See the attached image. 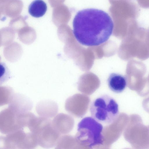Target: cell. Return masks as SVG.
Returning <instances> with one entry per match:
<instances>
[{
	"label": "cell",
	"instance_id": "obj_8",
	"mask_svg": "<svg viewBox=\"0 0 149 149\" xmlns=\"http://www.w3.org/2000/svg\"><path fill=\"white\" fill-rule=\"evenodd\" d=\"M52 123L54 129L61 135L70 132L73 128L74 121L71 116L61 113L54 118Z\"/></svg>",
	"mask_w": 149,
	"mask_h": 149
},
{
	"label": "cell",
	"instance_id": "obj_1",
	"mask_svg": "<svg viewBox=\"0 0 149 149\" xmlns=\"http://www.w3.org/2000/svg\"><path fill=\"white\" fill-rule=\"evenodd\" d=\"M73 33L77 41L87 46L99 45L106 42L111 35L113 23L104 11L88 8L79 11L73 21Z\"/></svg>",
	"mask_w": 149,
	"mask_h": 149
},
{
	"label": "cell",
	"instance_id": "obj_17",
	"mask_svg": "<svg viewBox=\"0 0 149 149\" xmlns=\"http://www.w3.org/2000/svg\"><path fill=\"white\" fill-rule=\"evenodd\" d=\"M123 149H132V148H124Z\"/></svg>",
	"mask_w": 149,
	"mask_h": 149
},
{
	"label": "cell",
	"instance_id": "obj_10",
	"mask_svg": "<svg viewBox=\"0 0 149 149\" xmlns=\"http://www.w3.org/2000/svg\"><path fill=\"white\" fill-rule=\"evenodd\" d=\"M58 106L55 102L45 100L39 102L37 104L36 112L40 117L48 118L55 116L58 112Z\"/></svg>",
	"mask_w": 149,
	"mask_h": 149
},
{
	"label": "cell",
	"instance_id": "obj_12",
	"mask_svg": "<svg viewBox=\"0 0 149 149\" xmlns=\"http://www.w3.org/2000/svg\"><path fill=\"white\" fill-rule=\"evenodd\" d=\"M76 143L74 136L65 135L60 137L55 149H74Z\"/></svg>",
	"mask_w": 149,
	"mask_h": 149
},
{
	"label": "cell",
	"instance_id": "obj_14",
	"mask_svg": "<svg viewBox=\"0 0 149 149\" xmlns=\"http://www.w3.org/2000/svg\"><path fill=\"white\" fill-rule=\"evenodd\" d=\"M0 149H11L6 136H0Z\"/></svg>",
	"mask_w": 149,
	"mask_h": 149
},
{
	"label": "cell",
	"instance_id": "obj_11",
	"mask_svg": "<svg viewBox=\"0 0 149 149\" xmlns=\"http://www.w3.org/2000/svg\"><path fill=\"white\" fill-rule=\"evenodd\" d=\"M47 7L46 3L42 0H35L30 4L28 11L30 14L35 17L42 16L46 13Z\"/></svg>",
	"mask_w": 149,
	"mask_h": 149
},
{
	"label": "cell",
	"instance_id": "obj_2",
	"mask_svg": "<svg viewBox=\"0 0 149 149\" xmlns=\"http://www.w3.org/2000/svg\"><path fill=\"white\" fill-rule=\"evenodd\" d=\"M102 125L91 117L82 119L79 123L75 137L80 143L94 149L103 148Z\"/></svg>",
	"mask_w": 149,
	"mask_h": 149
},
{
	"label": "cell",
	"instance_id": "obj_7",
	"mask_svg": "<svg viewBox=\"0 0 149 149\" xmlns=\"http://www.w3.org/2000/svg\"><path fill=\"white\" fill-rule=\"evenodd\" d=\"M116 120L103 128L102 132L103 148L110 147L119 138L125 128L124 125L117 123Z\"/></svg>",
	"mask_w": 149,
	"mask_h": 149
},
{
	"label": "cell",
	"instance_id": "obj_4",
	"mask_svg": "<svg viewBox=\"0 0 149 149\" xmlns=\"http://www.w3.org/2000/svg\"><path fill=\"white\" fill-rule=\"evenodd\" d=\"M36 124L38 145L45 149L56 145L60 134L54 128L52 121L45 117H36Z\"/></svg>",
	"mask_w": 149,
	"mask_h": 149
},
{
	"label": "cell",
	"instance_id": "obj_3",
	"mask_svg": "<svg viewBox=\"0 0 149 149\" xmlns=\"http://www.w3.org/2000/svg\"><path fill=\"white\" fill-rule=\"evenodd\" d=\"M90 111L92 117L99 123L109 124L118 117V105L111 96L102 95L91 103Z\"/></svg>",
	"mask_w": 149,
	"mask_h": 149
},
{
	"label": "cell",
	"instance_id": "obj_9",
	"mask_svg": "<svg viewBox=\"0 0 149 149\" xmlns=\"http://www.w3.org/2000/svg\"><path fill=\"white\" fill-rule=\"evenodd\" d=\"M107 83L111 90L116 93H120L123 91L126 87L127 79L125 76L122 74L112 73L109 76Z\"/></svg>",
	"mask_w": 149,
	"mask_h": 149
},
{
	"label": "cell",
	"instance_id": "obj_6",
	"mask_svg": "<svg viewBox=\"0 0 149 149\" xmlns=\"http://www.w3.org/2000/svg\"><path fill=\"white\" fill-rule=\"evenodd\" d=\"M86 98L80 94H76L66 100L65 107L69 113L77 117L82 116L86 108Z\"/></svg>",
	"mask_w": 149,
	"mask_h": 149
},
{
	"label": "cell",
	"instance_id": "obj_5",
	"mask_svg": "<svg viewBox=\"0 0 149 149\" xmlns=\"http://www.w3.org/2000/svg\"><path fill=\"white\" fill-rule=\"evenodd\" d=\"M123 132L124 138L133 149H149L148 126L140 123H131Z\"/></svg>",
	"mask_w": 149,
	"mask_h": 149
},
{
	"label": "cell",
	"instance_id": "obj_13",
	"mask_svg": "<svg viewBox=\"0 0 149 149\" xmlns=\"http://www.w3.org/2000/svg\"><path fill=\"white\" fill-rule=\"evenodd\" d=\"M10 77V72L6 63L0 62V85L6 82Z\"/></svg>",
	"mask_w": 149,
	"mask_h": 149
},
{
	"label": "cell",
	"instance_id": "obj_16",
	"mask_svg": "<svg viewBox=\"0 0 149 149\" xmlns=\"http://www.w3.org/2000/svg\"><path fill=\"white\" fill-rule=\"evenodd\" d=\"M101 149H109V148H103Z\"/></svg>",
	"mask_w": 149,
	"mask_h": 149
},
{
	"label": "cell",
	"instance_id": "obj_15",
	"mask_svg": "<svg viewBox=\"0 0 149 149\" xmlns=\"http://www.w3.org/2000/svg\"><path fill=\"white\" fill-rule=\"evenodd\" d=\"M75 146L74 149H93L91 147L80 143L76 139Z\"/></svg>",
	"mask_w": 149,
	"mask_h": 149
}]
</instances>
